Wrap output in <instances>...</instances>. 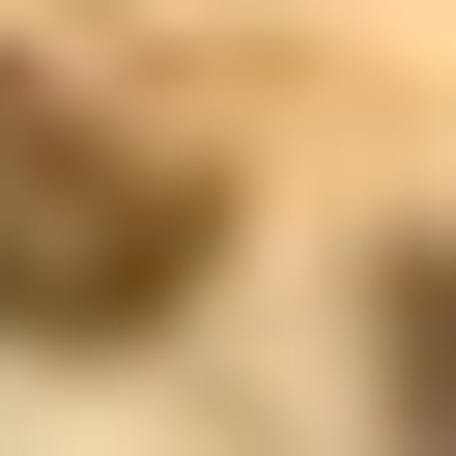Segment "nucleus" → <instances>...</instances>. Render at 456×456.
I'll list each match as a JSON object with an SVG mask.
<instances>
[{
    "label": "nucleus",
    "instance_id": "nucleus-2",
    "mask_svg": "<svg viewBox=\"0 0 456 456\" xmlns=\"http://www.w3.org/2000/svg\"><path fill=\"white\" fill-rule=\"evenodd\" d=\"M370 342H399V428L456 456V256H399V314H370Z\"/></svg>",
    "mask_w": 456,
    "mask_h": 456
},
{
    "label": "nucleus",
    "instance_id": "nucleus-1",
    "mask_svg": "<svg viewBox=\"0 0 456 456\" xmlns=\"http://www.w3.org/2000/svg\"><path fill=\"white\" fill-rule=\"evenodd\" d=\"M171 256H200V200H171L142 142H86V114L0 57V314H28V342H142Z\"/></svg>",
    "mask_w": 456,
    "mask_h": 456
}]
</instances>
